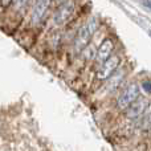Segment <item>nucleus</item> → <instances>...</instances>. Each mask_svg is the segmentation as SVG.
Here are the masks:
<instances>
[{
    "instance_id": "nucleus-6",
    "label": "nucleus",
    "mask_w": 151,
    "mask_h": 151,
    "mask_svg": "<svg viewBox=\"0 0 151 151\" xmlns=\"http://www.w3.org/2000/svg\"><path fill=\"white\" fill-rule=\"evenodd\" d=\"M114 49H115V42H114V40L110 39V37L105 39L104 41H102V44L98 45L97 52H96V56H94V60H93L94 72H96L97 69H98L99 66H101L102 64H104L105 61H106L107 58L114 53Z\"/></svg>"
},
{
    "instance_id": "nucleus-7",
    "label": "nucleus",
    "mask_w": 151,
    "mask_h": 151,
    "mask_svg": "<svg viewBox=\"0 0 151 151\" xmlns=\"http://www.w3.org/2000/svg\"><path fill=\"white\" fill-rule=\"evenodd\" d=\"M50 0H35L29 15V24L31 27H39L45 20V15L48 12Z\"/></svg>"
},
{
    "instance_id": "nucleus-4",
    "label": "nucleus",
    "mask_w": 151,
    "mask_h": 151,
    "mask_svg": "<svg viewBox=\"0 0 151 151\" xmlns=\"http://www.w3.org/2000/svg\"><path fill=\"white\" fill-rule=\"evenodd\" d=\"M76 11L74 0H65L57 7L56 12L52 16V25L53 27H63L70 20Z\"/></svg>"
},
{
    "instance_id": "nucleus-2",
    "label": "nucleus",
    "mask_w": 151,
    "mask_h": 151,
    "mask_svg": "<svg viewBox=\"0 0 151 151\" xmlns=\"http://www.w3.org/2000/svg\"><path fill=\"white\" fill-rule=\"evenodd\" d=\"M149 98L147 97H143V96H139L127 109L125 110V114H123V126H129V125H133L135 123L142 115L145 114V111L147 110L149 107Z\"/></svg>"
},
{
    "instance_id": "nucleus-9",
    "label": "nucleus",
    "mask_w": 151,
    "mask_h": 151,
    "mask_svg": "<svg viewBox=\"0 0 151 151\" xmlns=\"http://www.w3.org/2000/svg\"><path fill=\"white\" fill-rule=\"evenodd\" d=\"M28 3H29V0H13V1L11 3V4H12V7H11V12H12V15H13L12 19L23 15V12L25 11Z\"/></svg>"
},
{
    "instance_id": "nucleus-8",
    "label": "nucleus",
    "mask_w": 151,
    "mask_h": 151,
    "mask_svg": "<svg viewBox=\"0 0 151 151\" xmlns=\"http://www.w3.org/2000/svg\"><path fill=\"white\" fill-rule=\"evenodd\" d=\"M123 77H125V72L123 70H119V72H117V73H113L106 80V82H105L104 88H102L101 96H106V94L113 93L114 90H117V89L119 88L121 82L123 81Z\"/></svg>"
},
{
    "instance_id": "nucleus-5",
    "label": "nucleus",
    "mask_w": 151,
    "mask_h": 151,
    "mask_svg": "<svg viewBox=\"0 0 151 151\" xmlns=\"http://www.w3.org/2000/svg\"><path fill=\"white\" fill-rule=\"evenodd\" d=\"M121 60H122V56H121L119 53H113V55L94 72V73H96V82L106 81L113 73H115L117 68L121 64Z\"/></svg>"
},
{
    "instance_id": "nucleus-3",
    "label": "nucleus",
    "mask_w": 151,
    "mask_h": 151,
    "mask_svg": "<svg viewBox=\"0 0 151 151\" xmlns=\"http://www.w3.org/2000/svg\"><path fill=\"white\" fill-rule=\"evenodd\" d=\"M139 94H141V88H139L138 83L133 82L130 85H127L121 91V94L118 96L117 101H115V109H117V111H125L138 98Z\"/></svg>"
},
{
    "instance_id": "nucleus-1",
    "label": "nucleus",
    "mask_w": 151,
    "mask_h": 151,
    "mask_svg": "<svg viewBox=\"0 0 151 151\" xmlns=\"http://www.w3.org/2000/svg\"><path fill=\"white\" fill-rule=\"evenodd\" d=\"M98 29V20L96 17H91L78 29L77 35H76L74 40H73V44H72V53L74 56L80 55L83 49H85L86 45H89V42L93 40L94 33L97 32Z\"/></svg>"
},
{
    "instance_id": "nucleus-10",
    "label": "nucleus",
    "mask_w": 151,
    "mask_h": 151,
    "mask_svg": "<svg viewBox=\"0 0 151 151\" xmlns=\"http://www.w3.org/2000/svg\"><path fill=\"white\" fill-rule=\"evenodd\" d=\"M12 1L13 0H0V8H1V9H5L7 7H9Z\"/></svg>"
}]
</instances>
